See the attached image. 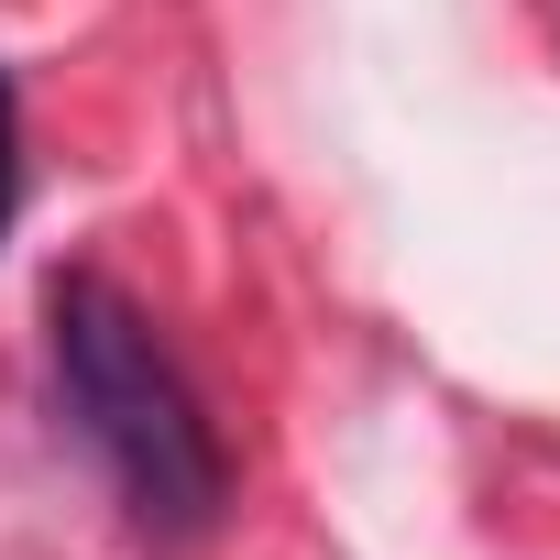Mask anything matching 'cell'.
I'll return each mask as SVG.
<instances>
[{
	"mask_svg": "<svg viewBox=\"0 0 560 560\" xmlns=\"http://www.w3.org/2000/svg\"><path fill=\"white\" fill-rule=\"evenodd\" d=\"M45 341H56V396H67L78 440L110 462L132 527L143 538H198L231 494V451H220L198 385L176 374V352L154 341V319L121 287H100V275H56Z\"/></svg>",
	"mask_w": 560,
	"mask_h": 560,
	"instance_id": "1",
	"label": "cell"
},
{
	"mask_svg": "<svg viewBox=\"0 0 560 560\" xmlns=\"http://www.w3.org/2000/svg\"><path fill=\"white\" fill-rule=\"evenodd\" d=\"M12 209H23V100L0 78V231H12Z\"/></svg>",
	"mask_w": 560,
	"mask_h": 560,
	"instance_id": "2",
	"label": "cell"
}]
</instances>
